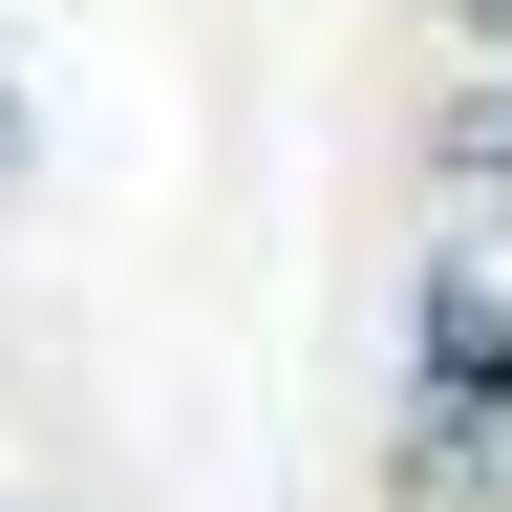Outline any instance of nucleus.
<instances>
[{
  "instance_id": "1",
  "label": "nucleus",
  "mask_w": 512,
  "mask_h": 512,
  "mask_svg": "<svg viewBox=\"0 0 512 512\" xmlns=\"http://www.w3.org/2000/svg\"><path fill=\"white\" fill-rule=\"evenodd\" d=\"M448 171H470V192H512V86H470V107H448Z\"/></svg>"
},
{
  "instance_id": "2",
  "label": "nucleus",
  "mask_w": 512,
  "mask_h": 512,
  "mask_svg": "<svg viewBox=\"0 0 512 512\" xmlns=\"http://www.w3.org/2000/svg\"><path fill=\"white\" fill-rule=\"evenodd\" d=\"M448 22H470V43H512V0H448Z\"/></svg>"
}]
</instances>
